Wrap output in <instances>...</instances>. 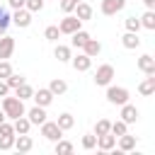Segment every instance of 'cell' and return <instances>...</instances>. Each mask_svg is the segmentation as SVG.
<instances>
[{
	"label": "cell",
	"instance_id": "obj_1",
	"mask_svg": "<svg viewBox=\"0 0 155 155\" xmlns=\"http://www.w3.org/2000/svg\"><path fill=\"white\" fill-rule=\"evenodd\" d=\"M2 111H5V116H10V119L24 116V102H22L19 97H5V99H2Z\"/></svg>",
	"mask_w": 155,
	"mask_h": 155
},
{
	"label": "cell",
	"instance_id": "obj_2",
	"mask_svg": "<svg viewBox=\"0 0 155 155\" xmlns=\"http://www.w3.org/2000/svg\"><path fill=\"white\" fill-rule=\"evenodd\" d=\"M107 99L111 104H126L128 102V90L126 87H109L107 90Z\"/></svg>",
	"mask_w": 155,
	"mask_h": 155
},
{
	"label": "cell",
	"instance_id": "obj_3",
	"mask_svg": "<svg viewBox=\"0 0 155 155\" xmlns=\"http://www.w3.org/2000/svg\"><path fill=\"white\" fill-rule=\"evenodd\" d=\"M111 78H114V68H111L109 63L99 65V68H97V73H94V82H97V85H109V82H111Z\"/></svg>",
	"mask_w": 155,
	"mask_h": 155
},
{
	"label": "cell",
	"instance_id": "obj_4",
	"mask_svg": "<svg viewBox=\"0 0 155 155\" xmlns=\"http://www.w3.org/2000/svg\"><path fill=\"white\" fill-rule=\"evenodd\" d=\"M61 133H63V128H61L56 121H44V124H41V136H46L48 140H58Z\"/></svg>",
	"mask_w": 155,
	"mask_h": 155
},
{
	"label": "cell",
	"instance_id": "obj_5",
	"mask_svg": "<svg viewBox=\"0 0 155 155\" xmlns=\"http://www.w3.org/2000/svg\"><path fill=\"white\" fill-rule=\"evenodd\" d=\"M80 22H82V19H78L75 15H68V17L58 24V31H61V34H73V31L80 29Z\"/></svg>",
	"mask_w": 155,
	"mask_h": 155
},
{
	"label": "cell",
	"instance_id": "obj_6",
	"mask_svg": "<svg viewBox=\"0 0 155 155\" xmlns=\"http://www.w3.org/2000/svg\"><path fill=\"white\" fill-rule=\"evenodd\" d=\"M31 97H34V102H36L39 107H48L51 99H53V92H51V90H36Z\"/></svg>",
	"mask_w": 155,
	"mask_h": 155
},
{
	"label": "cell",
	"instance_id": "obj_7",
	"mask_svg": "<svg viewBox=\"0 0 155 155\" xmlns=\"http://www.w3.org/2000/svg\"><path fill=\"white\" fill-rule=\"evenodd\" d=\"M138 116H140V111H138L133 104H124V109H121V121H126V124H133Z\"/></svg>",
	"mask_w": 155,
	"mask_h": 155
},
{
	"label": "cell",
	"instance_id": "obj_8",
	"mask_svg": "<svg viewBox=\"0 0 155 155\" xmlns=\"http://www.w3.org/2000/svg\"><path fill=\"white\" fill-rule=\"evenodd\" d=\"M15 51V39L12 36H2L0 39V58H10Z\"/></svg>",
	"mask_w": 155,
	"mask_h": 155
},
{
	"label": "cell",
	"instance_id": "obj_9",
	"mask_svg": "<svg viewBox=\"0 0 155 155\" xmlns=\"http://www.w3.org/2000/svg\"><path fill=\"white\" fill-rule=\"evenodd\" d=\"M17 27H27L29 22H31V15H29V10H24V7H19L17 12H15V17H10Z\"/></svg>",
	"mask_w": 155,
	"mask_h": 155
},
{
	"label": "cell",
	"instance_id": "obj_10",
	"mask_svg": "<svg viewBox=\"0 0 155 155\" xmlns=\"http://www.w3.org/2000/svg\"><path fill=\"white\" fill-rule=\"evenodd\" d=\"M24 114L29 116V121H31V124H44V121H46V111H44V107H39V104H36L34 109L24 111Z\"/></svg>",
	"mask_w": 155,
	"mask_h": 155
},
{
	"label": "cell",
	"instance_id": "obj_11",
	"mask_svg": "<svg viewBox=\"0 0 155 155\" xmlns=\"http://www.w3.org/2000/svg\"><path fill=\"white\" fill-rule=\"evenodd\" d=\"M114 143H116V136L109 131V133H102V136H97V145L102 148V150H111L114 148Z\"/></svg>",
	"mask_w": 155,
	"mask_h": 155
},
{
	"label": "cell",
	"instance_id": "obj_12",
	"mask_svg": "<svg viewBox=\"0 0 155 155\" xmlns=\"http://www.w3.org/2000/svg\"><path fill=\"white\" fill-rule=\"evenodd\" d=\"M31 145H34V140H31L27 133H19V138H15V148H17L19 153H29Z\"/></svg>",
	"mask_w": 155,
	"mask_h": 155
},
{
	"label": "cell",
	"instance_id": "obj_13",
	"mask_svg": "<svg viewBox=\"0 0 155 155\" xmlns=\"http://www.w3.org/2000/svg\"><path fill=\"white\" fill-rule=\"evenodd\" d=\"M124 7V0H102V12L104 15H116Z\"/></svg>",
	"mask_w": 155,
	"mask_h": 155
},
{
	"label": "cell",
	"instance_id": "obj_14",
	"mask_svg": "<svg viewBox=\"0 0 155 155\" xmlns=\"http://www.w3.org/2000/svg\"><path fill=\"white\" fill-rule=\"evenodd\" d=\"M138 68H140L143 73L153 75V73H155V61H153V56H140V61H138Z\"/></svg>",
	"mask_w": 155,
	"mask_h": 155
},
{
	"label": "cell",
	"instance_id": "obj_15",
	"mask_svg": "<svg viewBox=\"0 0 155 155\" xmlns=\"http://www.w3.org/2000/svg\"><path fill=\"white\" fill-rule=\"evenodd\" d=\"M73 10L78 12V15H75L78 19H90V17H92V7H90L87 2H78V5L73 7Z\"/></svg>",
	"mask_w": 155,
	"mask_h": 155
},
{
	"label": "cell",
	"instance_id": "obj_16",
	"mask_svg": "<svg viewBox=\"0 0 155 155\" xmlns=\"http://www.w3.org/2000/svg\"><path fill=\"white\" fill-rule=\"evenodd\" d=\"M82 48H85V53H87V56H97V53L102 51V44H99V41H94V39L90 36V39L85 41V46H82Z\"/></svg>",
	"mask_w": 155,
	"mask_h": 155
},
{
	"label": "cell",
	"instance_id": "obj_17",
	"mask_svg": "<svg viewBox=\"0 0 155 155\" xmlns=\"http://www.w3.org/2000/svg\"><path fill=\"white\" fill-rule=\"evenodd\" d=\"M29 126H31V121H29V119H24V116H17L12 128H15L17 133H29Z\"/></svg>",
	"mask_w": 155,
	"mask_h": 155
},
{
	"label": "cell",
	"instance_id": "obj_18",
	"mask_svg": "<svg viewBox=\"0 0 155 155\" xmlns=\"http://www.w3.org/2000/svg\"><path fill=\"white\" fill-rule=\"evenodd\" d=\"M73 65H75V70H87L90 68V56L87 53H80L78 58H73Z\"/></svg>",
	"mask_w": 155,
	"mask_h": 155
},
{
	"label": "cell",
	"instance_id": "obj_19",
	"mask_svg": "<svg viewBox=\"0 0 155 155\" xmlns=\"http://www.w3.org/2000/svg\"><path fill=\"white\" fill-rule=\"evenodd\" d=\"M153 90H155V78H145V80L138 85V92H140V94H153Z\"/></svg>",
	"mask_w": 155,
	"mask_h": 155
},
{
	"label": "cell",
	"instance_id": "obj_20",
	"mask_svg": "<svg viewBox=\"0 0 155 155\" xmlns=\"http://www.w3.org/2000/svg\"><path fill=\"white\" fill-rule=\"evenodd\" d=\"M121 140H119V148L121 150H133L136 148V138L133 136H128V133H124V136H119Z\"/></svg>",
	"mask_w": 155,
	"mask_h": 155
},
{
	"label": "cell",
	"instance_id": "obj_21",
	"mask_svg": "<svg viewBox=\"0 0 155 155\" xmlns=\"http://www.w3.org/2000/svg\"><path fill=\"white\" fill-rule=\"evenodd\" d=\"M87 39H90V34H87V31H80V29H78V31H73V46L82 48Z\"/></svg>",
	"mask_w": 155,
	"mask_h": 155
},
{
	"label": "cell",
	"instance_id": "obj_22",
	"mask_svg": "<svg viewBox=\"0 0 155 155\" xmlns=\"http://www.w3.org/2000/svg\"><path fill=\"white\" fill-rule=\"evenodd\" d=\"M138 44H140V39L136 36V31H126V34H124V46H126V48H136Z\"/></svg>",
	"mask_w": 155,
	"mask_h": 155
},
{
	"label": "cell",
	"instance_id": "obj_23",
	"mask_svg": "<svg viewBox=\"0 0 155 155\" xmlns=\"http://www.w3.org/2000/svg\"><path fill=\"white\" fill-rule=\"evenodd\" d=\"M48 90H51L53 94H61V92H65V90H68V85H65L63 80H58V78H56V80H51V85H48Z\"/></svg>",
	"mask_w": 155,
	"mask_h": 155
},
{
	"label": "cell",
	"instance_id": "obj_24",
	"mask_svg": "<svg viewBox=\"0 0 155 155\" xmlns=\"http://www.w3.org/2000/svg\"><path fill=\"white\" fill-rule=\"evenodd\" d=\"M15 90H17V97H19V99H27V97H31V94H34V90H31V87H29L27 82H22V85H17Z\"/></svg>",
	"mask_w": 155,
	"mask_h": 155
},
{
	"label": "cell",
	"instance_id": "obj_25",
	"mask_svg": "<svg viewBox=\"0 0 155 155\" xmlns=\"http://www.w3.org/2000/svg\"><path fill=\"white\" fill-rule=\"evenodd\" d=\"M56 124H58V126H61V128H63V131H65V128H73V124H75V119H73V116H70V114H61V116H58V121H56Z\"/></svg>",
	"mask_w": 155,
	"mask_h": 155
},
{
	"label": "cell",
	"instance_id": "obj_26",
	"mask_svg": "<svg viewBox=\"0 0 155 155\" xmlns=\"http://www.w3.org/2000/svg\"><path fill=\"white\" fill-rule=\"evenodd\" d=\"M10 27V12L0 5V34H5V29Z\"/></svg>",
	"mask_w": 155,
	"mask_h": 155
},
{
	"label": "cell",
	"instance_id": "obj_27",
	"mask_svg": "<svg viewBox=\"0 0 155 155\" xmlns=\"http://www.w3.org/2000/svg\"><path fill=\"white\" fill-rule=\"evenodd\" d=\"M109 126H111V124H109L107 119H99V121L94 124V136H102V133H109Z\"/></svg>",
	"mask_w": 155,
	"mask_h": 155
},
{
	"label": "cell",
	"instance_id": "obj_28",
	"mask_svg": "<svg viewBox=\"0 0 155 155\" xmlns=\"http://www.w3.org/2000/svg\"><path fill=\"white\" fill-rule=\"evenodd\" d=\"M109 131H111L116 138H119V136H124V133H126V121H114V124L109 126Z\"/></svg>",
	"mask_w": 155,
	"mask_h": 155
},
{
	"label": "cell",
	"instance_id": "obj_29",
	"mask_svg": "<svg viewBox=\"0 0 155 155\" xmlns=\"http://www.w3.org/2000/svg\"><path fill=\"white\" fill-rule=\"evenodd\" d=\"M12 145H15V136H12V133L0 136V148H2V150H10Z\"/></svg>",
	"mask_w": 155,
	"mask_h": 155
},
{
	"label": "cell",
	"instance_id": "obj_30",
	"mask_svg": "<svg viewBox=\"0 0 155 155\" xmlns=\"http://www.w3.org/2000/svg\"><path fill=\"white\" fill-rule=\"evenodd\" d=\"M140 24H143V27H148V29H153V27H155V15H153V10H148V12L143 15Z\"/></svg>",
	"mask_w": 155,
	"mask_h": 155
},
{
	"label": "cell",
	"instance_id": "obj_31",
	"mask_svg": "<svg viewBox=\"0 0 155 155\" xmlns=\"http://www.w3.org/2000/svg\"><path fill=\"white\" fill-rule=\"evenodd\" d=\"M53 53H56L58 61H68V58H70V48H68V46H56Z\"/></svg>",
	"mask_w": 155,
	"mask_h": 155
},
{
	"label": "cell",
	"instance_id": "obj_32",
	"mask_svg": "<svg viewBox=\"0 0 155 155\" xmlns=\"http://www.w3.org/2000/svg\"><path fill=\"white\" fill-rule=\"evenodd\" d=\"M56 153H73V143L58 138V143H56Z\"/></svg>",
	"mask_w": 155,
	"mask_h": 155
},
{
	"label": "cell",
	"instance_id": "obj_33",
	"mask_svg": "<svg viewBox=\"0 0 155 155\" xmlns=\"http://www.w3.org/2000/svg\"><path fill=\"white\" fill-rule=\"evenodd\" d=\"M24 82V78L22 75H15V73H10L7 75V87H17V85H22Z\"/></svg>",
	"mask_w": 155,
	"mask_h": 155
},
{
	"label": "cell",
	"instance_id": "obj_34",
	"mask_svg": "<svg viewBox=\"0 0 155 155\" xmlns=\"http://www.w3.org/2000/svg\"><path fill=\"white\" fill-rule=\"evenodd\" d=\"M24 7H27L29 12H36V10H41V7H44V0H27V2H24Z\"/></svg>",
	"mask_w": 155,
	"mask_h": 155
},
{
	"label": "cell",
	"instance_id": "obj_35",
	"mask_svg": "<svg viewBox=\"0 0 155 155\" xmlns=\"http://www.w3.org/2000/svg\"><path fill=\"white\" fill-rule=\"evenodd\" d=\"M138 27H140V19H136V17H126V29H128V31H138Z\"/></svg>",
	"mask_w": 155,
	"mask_h": 155
},
{
	"label": "cell",
	"instance_id": "obj_36",
	"mask_svg": "<svg viewBox=\"0 0 155 155\" xmlns=\"http://www.w3.org/2000/svg\"><path fill=\"white\" fill-rule=\"evenodd\" d=\"M58 34H61V31H58V27H46V31H44V36H46L48 41H56V39H58Z\"/></svg>",
	"mask_w": 155,
	"mask_h": 155
},
{
	"label": "cell",
	"instance_id": "obj_37",
	"mask_svg": "<svg viewBox=\"0 0 155 155\" xmlns=\"http://www.w3.org/2000/svg\"><path fill=\"white\" fill-rule=\"evenodd\" d=\"M97 145V136H82V148H94Z\"/></svg>",
	"mask_w": 155,
	"mask_h": 155
},
{
	"label": "cell",
	"instance_id": "obj_38",
	"mask_svg": "<svg viewBox=\"0 0 155 155\" xmlns=\"http://www.w3.org/2000/svg\"><path fill=\"white\" fill-rule=\"evenodd\" d=\"M10 73H12V65H10V63L2 58V61H0V78H7Z\"/></svg>",
	"mask_w": 155,
	"mask_h": 155
},
{
	"label": "cell",
	"instance_id": "obj_39",
	"mask_svg": "<svg viewBox=\"0 0 155 155\" xmlns=\"http://www.w3.org/2000/svg\"><path fill=\"white\" fill-rule=\"evenodd\" d=\"M75 5H78L75 0H61V10H65V12H70Z\"/></svg>",
	"mask_w": 155,
	"mask_h": 155
},
{
	"label": "cell",
	"instance_id": "obj_40",
	"mask_svg": "<svg viewBox=\"0 0 155 155\" xmlns=\"http://www.w3.org/2000/svg\"><path fill=\"white\" fill-rule=\"evenodd\" d=\"M24 2H27V0H10V7L19 10V7H24Z\"/></svg>",
	"mask_w": 155,
	"mask_h": 155
},
{
	"label": "cell",
	"instance_id": "obj_41",
	"mask_svg": "<svg viewBox=\"0 0 155 155\" xmlns=\"http://www.w3.org/2000/svg\"><path fill=\"white\" fill-rule=\"evenodd\" d=\"M5 94H7V82L0 80V97H5Z\"/></svg>",
	"mask_w": 155,
	"mask_h": 155
},
{
	"label": "cell",
	"instance_id": "obj_42",
	"mask_svg": "<svg viewBox=\"0 0 155 155\" xmlns=\"http://www.w3.org/2000/svg\"><path fill=\"white\" fill-rule=\"evenodd\" d=\"M145 5H148V10H153V5H155V0H145Z\"/></svg>",
	"mask_w": 155,
	"mask_h": 155
},
{
	"label": "cell",
	"instance_id": "obj_43",
	"mask_svg": "<svg viewBox=\"0 0 155 155\" xmlns=\"http://www.w3.org/2000/svg\"><path fill=\"white\" fill-rule=\"evenodd\" d=\"M2 121H5V111H0V124H2Z\"/></svg>",
	"mask_w": 155,
	"mask_h": 155
},
{
	"label": "cell",
	"instance_id": "obj_44",
	"mask_svg": "<svg viewBox=\"0 0 155 155\" xmlns=\"http://www.w3.org/2000/svg\"><path fill=\"white\" fill-rule=\"evenodd\" d=\"M75 2H80V0H75Z\"/></svg>",
	"mask_w": 155,
	"mask_h": 155
}]
</instances>
